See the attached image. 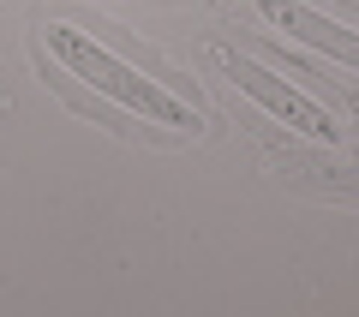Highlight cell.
<instances>
[{
	"instance_id": "cell-3",
	"label": "cell",
	"mask_w": 359,
	"mask_h": 317,
	"mask_svg": "<svg viewBox=\"0 0 359 317\" xmlns=\"http://www.w3.org/2000/svg\"><path fill=\"white\" fill-rule=\"evenodd\" d=\"M257 13H264L276 30H287V36H299V42H311V48L335 54L341 66H353V72H359V30L335 25V18H323V13H311L306 0H257Z\"/></svg>"
},
{
	"instance_id": "cell-2",
	"label": "cell",
	"mask_w": 359,
	"mask_h": 317,
	"mask_svg": "<svg viewBox=\"0 0 359 317\" xmlns=\"http://www.w3.org/2000/svg\"><path fill=\"white\" fill-rule=\"evenodd\" d=\"M210 60H216L222 72H228L233 84L245 90V96H257V102H264V114H269V120H282V126L306 132L311 144H341V126H335V114L323 108L318 96H306L299 84H287L282 72H269V66H257L252 54L228 48V42H216V48H210Z\"/></svg>"
},
{
	"instance_id": "cell-1",
	"label": "cell",
	"mask_w": 359,
	"mask_h": 317,
	"mask_svg": "<svg viewBox=\"0 0 359 317\" xmlns=\"http://www.w3.org/2000/svg\"><path fill=\"white\" fill-rule=\"evenodd\" d=\"M42 48H54L66 72L84 78V84H90V90H102V96H114L126 114H144L150 126L198 132V102H186V96H174V90H162L156 78H144L138 66H126L120 54H108L96 36H84V30H72V25H48Z\"/></svg>"
},
{
	"instance_id": "cell-4",
	"label": "cell",
	"mask_w": 359,
	"mask_h": 317,
	"mask_svg": "<svg viewBox=\"0 0 359 317\" xmlns=\"http://www.w3.org/2000/svg\"><path fill=\"white\" fill-rule=\"evenodd\" d=\"M287 174L318 191H335V198H359V162H306V156H294Z\"/></svg>"
}]
</instances>
